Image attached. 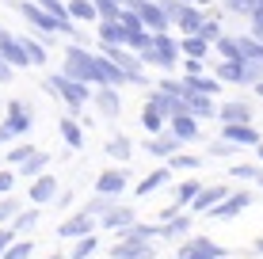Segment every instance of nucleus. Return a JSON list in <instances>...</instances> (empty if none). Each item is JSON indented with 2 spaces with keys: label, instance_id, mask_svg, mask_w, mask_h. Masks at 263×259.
Here are the masks:
<instances>
[{
  "label": "nucleus",
  "instance_id": "f257e3e1",
  "mask_svg": "<svg viewBox=\"0 0 263 259\" xmlns=\"http://www.w3.org/2000/svg\"><path fill=\"white\" fill-rule=\"evenodd\" d=\"M42 88H46L50 95H58V99L65 103L72 114H80V107H84L88 99H92L88 84H84V80H72L69 73H50L46 80H42Z\"/></svg>",
  "mask_w": 263,
  "mask_h": 259
},
{
  "label": "nucleus",
  "instance_id": "f03ea898",
  "mask_svg": "<svg viewBox=\"0 0 263 259\" xmlns=\"http://www.w3.org/2000/svg\"><path fill=\"white\" fill-rule=\"evenodd\" d=\"M214 76L221 84H252L256 88L263 80V61H248V57H221V65L214 69Z\"/></svg>",
  "mask_w": 263,
  "mask_h": 259
},
{
  "label": "nucleus",
  "instance_id": "7ed1b4c3",
  "mask_svg": "<svg viewBox=\"0 0 263 259\" xmlns=\"http://www.w3.org/2000/svg\"><path fill=\"white\" fill-rule=\"evenodd\" d=\"M164 4V12L172 15V23H179V31L183 34H198L202 31V8L198 4H187V0H160Z\"/></svg>",
  "mask_w": 263,
  "mask_h": 259
},
{
  "label": "nucleus",
  "instance_id": "20e7f679",
  "mask_svg": "<svg viewBox=\"0 0 263 259\" xmlns=\"http://www.w3.org/2000/svg\"><path fill=\"white\" fill-rule=\"evenodd\" d=\"M4 122H8V130L15 133V137H27L31 133V126H34V111H31V103L27 99H8V107H4Z\"/></svg>",
  "mask_w": 263,
  "mask_h": 259
},
{
  "label": "nucleus",
  "instance_id": "39448f33",
  "mask_svg": "<svg viewBox=\"0 0 263 259\" xmlns=\"http://www.w3.org/2000/svg\"><path fill=\"white\" fill-rule=\"evenodd\" d=\"M248 206H252V191H233V194H225V198L217 202L206 217H214V221H233V217H240Z\"/></svg>",
  "mask_w": 263,
  "mask_h": 259
},
{
  "label": "nucleus",
  "instance_id": "423d86ee",
  "mask_svg": "<svg viewBox=\"0 0 263 259\" xmlns=\"http://www.w3.org/2000/svg\"><path fill=\"white\" fill-rule=\"evenodd\" d=\"M179 259H229V252L221 244H214V240H206V236H191L179 248Z\"/></svg>",
  "mask_w": 263,
  "mask_h": 259
},
{
  "label": "nucleus",
  "instance_id": "0eeeda50",
  "mask_svg": "<svg viewBox=\"0 0 263 259\" xmlns=\"http://www.w3.org/2000/svg\"><path fill=\"white\" fill-rule=\"evenodd\" d=\"M134 12L141 15V23L149 31H168L172 27V15L164 12V4H153V0H134Z\"/></svg>",
  "mask_w": 263,
  "mask_h": 259
},
{
  "label": "nucleus",
  "instance_id": "6e6552de",
  "mask_svg": "<svg viewBox=\"0 0 263 259\" xmlns=\"http://www.w3.org/2000/svg\"><path fill=\"white\" fill-rule=\"evenodd\" d=\"M111 259H153V248L141 236H119L111 248Z\"/></svg>",
  "mask_w": 263,
  "mask_h": 259
},
{
  "label": "nucleus",
  "instance_id": "1a4fd4ad",
  "mask_svg": "<svg viewBox=\"0 0 263 259\" xmlns=\"http://www.w3.org/2000/svg\"><path fill=\"white\" fill-rule=\"evenodd\" d=\"M96 225H99V217H92L88 210H80V213H72V217H65L58 225V236L77 240V236H84V233H96Z\"/></svg>",
  "mask_w": 263,
  "mask_h": 259
},
{
  "label": "nucleus",
  "instance_id": "9d476101",
  "mask_svg": "<svg viewBox=\"0 0 263 259\" xmlns=\"http://www.w3.org/2000/svg\"><path fill=\"white\" fill-rule=\"evenodd\" d=\"M27 194H31V202H34V206H50V202H58V180H53V175L50 172H42V175H34V180H31V191H27Z\"/></svg>",
  "mask_w": 263,
  "mask_h": 259
},
{
  "label": "nucleus",
  "instance_id": "9b49d317",
  "mask_svg": "<svg viewBox=\"0 0 263 259\" xmlns=\"http://www.w3.org/2000/svg\"><path fill=\"white\" fill-rule=\"evenodd\" d=\"M179 145H183V137H179V133L176 130H160V133H153V141H149V145H145V149H149V153L153 156H160V160H168V156H176L179 153Z\"/></svg>",
  "mask_w": 263,
  "mask_h": 259
},
{
  "label": "nucleus",
  "instance_id": "f8f14e48",
  "mask_svg": "<svg viewBox=\"0 0 263 259\" xmlns=\"http://www.w3.org/2000/svg\"><path fill=\"white\" fill-rule=\"evenodd\" d=\"M0 53H4L15 69H27V65H31V57H27V50H23V42H20V34L4 31V27H0Z\"/></svg>",
  "mask_w": 263,
  "mask_h": 259
},
{
  "label": "nucleus",
  "instance_id": "ddd939ff",
  "mask_svg": "<svg viewBox=\"0 0 263 259\" xmlns=\"http://www.w3.org/2000/svg\"><path fill=\"white\" fill-rule=\"evenodd\" d=\"M221 137H229L233 145H259V130L252 122H221Z\"/></svg>",
  "mask_w": 263,
  "mask_h": 259
},
{
  "label": "nucleus",
  "instance_id": "4468645a",
  "mask_svg": "<svg viewBox=\"0 0 263 259\" xmlns=\"http://www.w3.org/2000/svg\"><path fill=\"white\" fill-rule=\"evenodd\" d=\"M92 103L99 107V114H107V118H119L122 114V99H119V92H115V84H99Z\"/></svg>",
  "mask_w": 263,
  "mask_h": 259
},
{
  "label": "nucleus",
  "instance_id": "2eb2a0df",
  "mask_svg": "<svg viewBox=\"0 0 263 259\" xmlns=\"http://www.w3.org/2000/svg\"><path fill=\"white\" fill-rule=\"evenodd\" d=\"M126 183H130V172H126V168H107V172H99L96 191H103V194H122Z\"/></svg>",
  "mask_w": 263,
  "mask_h": 259
},
{
  "label": "nucleus",
  "instance_id": "dca6fc26",
  "mask_svg": "<svg viewBox=\"0 0 263 259\" xmlns=\"http://www.w3.org/2000/svg\"><path fill=\"white\" fill-rule=\"evenodd\" d=\"M225 194H229V187H225V183H210V187H202V191L195 194L191 210H195V213H210V210L217 206V202L225 198Z\"/></svg>",
  "mask_w": 263,
  "mask_h": 259
},
{
  "label": "nucleus",
  "instance_id": "f3484780",
  "mask_svg": "<svg viewBox=\"0 0 263 259\" xmlns=\"http://www.w3.org/2000/svg\"><path fill=\"white\" fill-rule=\"evenodd\" d=\"M126 38H130V27L122 19H99V42H107V46H126Z\"/></svg>",
  "mask_w": 263,
  "mask_h": 259
},
{
  "label": "nucleus",
  "instance_id": "a211bd4d",
  "mask_svg": "<svg viewBox=\"0 0 263 259\" xmlns=\"http://www.w3.org/2000/svg\"><path fill=\"white\" fill-rule=\"evenodd\" d=\"M134 221H138V213H134V206H115V210H107L103 217H99V225H103V229H111V233H119V229L134 225Z\"/></svg>",
  "mask_w": 263,
  "mask_h": 259
},
{
  "label": "nucleus",
  "instance_id": "6ab92c4d",
  "mask_svg": "<svg viewBox=\"0 0 263 259\" xmlns=\"http://www.w3.org/2000/svg\"><path fill=\"white\" fill-rule=\"evenodd\" d=\"M217 118L221 122H252V107L244 99H229V103L217 107Z\"/></svg>",
  "mask_w": 263,
  "mask_h": 259
},
{
  "label": "nucleus",
  "instance_id": "aec40b11",
  "mask_svg": "<svg viewBox=\"0 0 263 259\" xmlns=\"http://www.w3.org/2000/svg\"><path fill=\"white\" fill-rule=\"evenodd\" d=\"M172 183V164L168 168H157V172H149L145 180L138 183V198H145V194H153V191H160V187H168Z\"/></svg>",
  "mask_w": 263,
  "mask_h": 259
},
{
  "label": "nucleus",
  "instance_id": "412c9836",
  "mask_svg": "<svg viewBox=\"0 0 263 259\" xmlns=\"http://www.w3.org/2000/svg\"><path fill=\"white\" fill-rule=\"evenodd\" d=\"M191 225H195L191 213H172V217L160 221V236H183V233H191Z\"/></svg>",
  "mask_w": 263,
  "mask_h": 259
},
{
  "label": "nucleus",
  "instance_id": "4be33fe9",
  "mask_svg": "<svg viewBox=\"0 0 263 259\" xmlns=\"http://www.w3.org/2000/svg\"><path fill=\"white\" fill-rule=\"evenodd\" d=\"M115 206H119V194H103V191H96L80 210H88L92 217H103V213H107V210H115Z\"/></svg>",
  "mask_w": 263,
  "mask_h": 259
},
{
  "label": "nucleus",
  "instance_id": "5701e85b",
  "mask_svg": "<svg viewBox=\"0 0 263 259\" xmlns=\"http://www.w3.org/2000/svg\"><path fill=\"white\" fill-rule=\"evenodd\" d=\"M58 130H61V137H65L69 149H80V145H84V130H80V122L72 118V114H65V118L58 122Z\"/></svg>",
  "mask_w": 263,
  "mask_h": 259
},
{
  "label": "nucleus",
  "instance_id": "b1692460",
  "mask_svg": "<svg viewBox=\"0 0 263 259\" xmlns=\"http://www.w3.org/2000/svg\"><path fill=\"white\" fill-rule=\"evenodd\" d=\"M69 12L77 23H99V8L96 0H69Z\"/></svg>",
  "mask_w": 263,
  "mask_h": 259
},
{
  "label": "nucleus",
  "instance_id": "393cba45",
  "mask_svg": "<svg viewBox=\"0 0 263 259\" xmlns=\"http://www.w3.org/2000/svg\"><path fill=\"white\" fill-rule=\"evenodd\" d=\"M164 122H168V114L149 99V103H145V111H141V126L149 130V133H160V130H164Z\"/></svg>",
  "mask_w": 263,
  "mask_h": 259
},
{
  "label": "nucleus",
  "instance_id": "a878e982",
  "mask_svg": "<svg viewBox=\"0 0 263 259\" xmlns=\"http://www.w3.org/2000/svg\"><path fill=\"white\" fill-rule=\"evenodd\" d=\"M42 172H50V156L42 153V149H39V153H31L20 164V175H27V180H34V175H42Z\"/></svg>",
  "mask_w": 263,
  "mask_h": 259
},
{
  "label": "nucleus",
  "instance_id": "bb28decb",
  "mask_svg": "<svg viewBox=\"0 0 263 259\" xmlns=\"http://www.w3.org/2000/svg\"><path fill=\"white\" fill-rule=\"evenodd\" d=\"M168 126L176 130L183 141H198V118H195V114H176V118H172Z\"/></svg>",
  "mask_w": 263,
  "mask_h": 259
},
{
  "label": "nucleus",
  "instance_id": "cd10ccee",
  "mask_svg": "<svg viewBox=\"0 0 263 259\" xmlns=\"http://www.w3.org/2000/svg\"><path fill=\"white\" fill-rule=\"evenodd\" d=\"M179 42H183V53H187V57H206V53H210V46H214L206 34H183Z\"/></svg>",
  "mask_w": 263,
  "mask_h": 259
},
{
  "label": "nucleus",
  "instance_id": "c85d7f7f",
  "mask_svg": "<svg viewBox=\"0 0 263 259\" xmlns=\"http://www.w3.org/2000/svg\"><path fill=\"white\" fill-rule=\"evenodd\" d=\"M20 42H23L27 57H31V65H46V61H50V50L42 46L39 38H31V34H20Z\"/></svg>",
  "mask_w": 263,
  "mask_h": 259
},
{
  "label": "nucleus",
  "instance_id": "c756f323",
  "mask_svg": "<svg viewBox=\"0 0 263 259\" xmlns=\"http://www.w3.org/2000/svg\"><path fill=\"white\" fill-rule=\"evenodd\" d=\"M39 217H42V210H39V206H31V210H20V213H15L12 225H15V233H20V236H27V233H34Z\"/></svg>",
  "mask_w": 263,
  "mask_h": 259
},
{
  "label": "nucleus",
  "instance_id": "7c9ffc66",
  "mask_svg": "<svg viewBox=\"0 0 263 259\" xmlns=\"http://www.w3.org/2000/svg\"><path fill=\"white\" fill-rule=\"evenodd\" d=\"M99 248V236L96 233H84V236H77L72 240V252H69V259H88Z\"/></svg>",
  "mask_w": 263,
  "mask_h": 259
},
{
  "label": "nucleus",
  "instance_id": "2f4dec72",
  "mask_svg": "<svg viewBox=\"0 0 263 259\" xmlns=\"http://www.w3.org/2000/svg\"><path fill=\"white\" fill-rule=\"evenodd\" d=\"M168 164H172V172H198V168H202V156H195V153H176V156H168Z\"/></svg>",
  "mask_w": 263,
  "mask_h": 259
},
{
  "label": "nucleus",
  "instance_id": "473e14b6",
  "mask_svg": "<svg viewBox=\"0 0 263 259\" xmlns=\"http://www.w3.org/2000/svg\"><path fill=\"white\" fill-rule=\"evenodd\" d=\"M107 156H115V160H122V164H126V160L134 156L130 137H122V133H119V137H111V141H107Z\"/></svg>",
  "mask_w": 263,
  "mask_h": 259
},
{
  "label": "nucleus",
  "instance_id": "72a5a7b5",
  "mask_svg": "<svg viewBox=\"0 0 263 259\" xmlns=\"http://www.w3.org/2000/svg\"><path fill=\"white\" fill-rule=\"evenodd\" d=\"M240 145H233L229 137H217V141H210V145H206V156H217V160H229L233 153H237Z\"/></svg>",
  "mask_w": 263,
  "mask_h": 259
},
{
  "label": "nucleus",
  "instance_id": "f704fd0d",
  "mask_svg": "<svg viewBox=\"0 0 263 259\" xmlns=\"http://www.w3.org/2000/svg\"><path fill=\"white\" fill-rule=\"evenodd\" d=\"M31 252H34V240L31 236H23V240H15L12 248H8L0 259H31Z\"/></svg>",
  "mask_w": 263,
  "mask_h": 259
},
{
  "label": "nucleus",
  "instance_id": "c9c22d12",
  "mask_svg": "<svg viewBox=\"0 0 263 259\" xmlns=\"http://www.w3.org/2000/svg\"><path fill=\"white\" fill-rule=\"evenodd\" d=\"M229 175H233V180H259V175H263V160H259V164H233Z\"/></svg>",
  "mask_w": 263,
  "mask_h": 259
},
{
  "label": "nucleus",
  "instance_id": "e433bc0d",
  "mask_svg": "<svg viewBox=\"0 0 263 259\" xmlns=\"http://www.w3.org/2000/svg\"><path fill=\"white\" fill-rule=\"evenodd\" d=\"M15 213H20V198H12V194H4L0 198V225H12Z\"/></svg>",
  "mask_w": 263,
  "mask_h": 259
},
{
  "label": "nucleus",
  "instance_id": "4c0bfd02",
  "mask_svg": "<svg viewBox=\"0 0 263 259\" xmlns=\"http://www.w3.org/2000/svg\"><path fill=\"white\" fill-rule=\"evenodd\" d=\"M96 8H99V19H119V15H122L119 0H96Z\"/></svg>",
  "mask_w": 263,
  "mask_h": 259
},
{
  "label": "nucleus",
  "instance_id": "58836bf2",
  "mask_svg": "<svg viewBox=\"0 0 263 259\" xmlns=\"http://www.w3.org/2000/svg\"><path fill=\"white\" fill-rule=\"evenodd\" d=\"M31 153H39V149H34V145H12V149H8V164H23Z\"/></svg>",
  "mask_w": 263,
  "mask_h": 259
},
{
  "label": "nucleus",
  "instance_id": "ea45409f",
  "mask_svg": "<svg viewBox=\"0 0 263 259\" xmlns=\"http://www.w3.org/2000/svg\"><path fill=\"white\" fill-rule=\"evenodd\" d=\"M20 240V233H15V225H0V255L8 252V248Z\"/></svg>",
  "mask_w": 263,
  "mask_h": 259
},
{
  "label": "nucleus",
  "instance_id": "a19ab883",
  "mask_svg": "<svg viewBox=\"0 0 263 259\" xmlns=\"http://www.w3.org/2000/svg\"><path fill=\"white\" fill-rule=\"evenodd\" d=\"M198 34H206L210 42H217V38H221L225 31H221V23H217V19H206V23H202V31H198Z\"/></svg>",
  "mask_w": 263,
  "mask_h": 259
},
{
  "label": "nucleus",
  "instance_id": "79ce46f5",
  "mask_svg": "<svg viewBox=\"0 0 263 259\" xmlns=\"http://www.w3.org/2000/svg\"><path fill=\"white\" fill-rule=\"evenodd\" d=\"M12 76H15V65L0 53V84H12Z\"/></svg>",
  "mask_w": 263,
  "mask_h": 259
},
{
  "label": "nucleus",
  "instance_id": "37998d69",
  "mask_svg": "<svg viewBox=\"0 0 263 259\" xmlns=\"http://www.w3.org/2000/svg\"><path fill=\"white\" fill-rule=\"evenodd\" d=\"M12 187H15V172L0 168V194H12Z\"/></svg>",
  "mask_w": 263,
  "mask_h": 259
},
{
  "label": "nucleus",
  "instance_id": "c03bdc74",
  "mask_svg": "<svg viewBox=\"0 0 263 259\" xmlns=\"http://www.w3.org/2000/svg\"><path fill=\"white\" fill-rule=\"evenodd\" d=\"M229 12H240V15H252V0H225Z\"/></svg>",
  "mask_w": 263,
  "mask_h": 259
},
{
  "label": "nucleus",
  "instance_id": "a18cd8bd",
  "mask_svg": "<svg viewBox=\"0 0 263 259\" xmlns=\"http://www.w3.org/2000/svg\"><path fill=\"white\" fill-rule=\"evenodd\" d=\"M252 19V34H256V38L263 42V12H256V15H248Z\"/></svg>",
  "mask_w": 263,
  "mask_h": 259
},
{
  "label": "nucleus",
  "instance_id": "49530a36",
  "mask_svg": "<svg viewBox=\"0 0 263 259\" xmlns=\"http://www.w3.org/2000/svg\"><path fill=\"white\" fill-rule=\"evenodd\" d=\"M12 137H15V133L8 130V122H0V145H8V141H12Z\"/></svg>",
  "mask_w": 263,
  "mask_h": 259
},
{
  "label": "nucleus",
  "instance_id": "de8ad7c7",
  "mask_svg": "<svg viewBox=\"0 0 263 259\" xmlns=\"http://www.w3.org/2000/svg\"><path fill=\"white\" fill-rule=\"evenodd\" d=\"M187 73H202V57H187Z\"/></svg>",
  "mask_w": 263,
  "mask_h": 259
},
{
  "label": "nucleus",
  "instance_id": "09e8293b",
  "mask_svg": "<svg viewBox=\"0 0 263 259\" xmlns=\"http://www.w3.org/2000/svg\"><path fill=\"white\" fill-rule=\"evenodd\" d=\"M256 12H263V0H252V15Z\"/></svg>",
  "mask_w": 263,
  "mask_h": 259
},
{
  "label": "nucleus",
  "instance_id": "8fccbe9b",
  "mask_svg": "<svg viewBox=\"0 0 263 259\" xmlns=\"http://www.w3.org/2000/svg\"><path fill=\"white\" fill-rule=\"evenodd\" d=\"M252 252H259V255H263V236L256 240V244H252Z\"/></svg>",
  "mask_w": 263,
  "mask_h": 259
},
{
  "label": "nucleus",
  "instance_id": "3c124183",
  "mask_svg": "<svg viewBox=\"0 0 263 259\" xmlns=\"http://www.w3.org/2000/svg\"><path fill=\"white\" fill-rule=\"evenodd\" d=\"M42 259H69V255H61V252H53V255H42Z\"/></svg>",
  "mask_w": 263,
  "mask_h": 259
},
{
  "label": "nucleus",
  "instance_id": "603ef678",
  "mask_svg": "<svg viewBox=\"0 0 263 259\" xmlns=\"http://www.w3.org/2000/svg\"><path fill=\"white\" fill-rule=\"evenodd\" d=\"M256 95H259V99H263V80H259V84H256Z\"/></svg>",
  "mask_w": 263,
  "mask_h": 259
},
{
  "label": "nucleus",
  "instance_id": "864d4df0",
  "mask_svg": "<svg viewBox=\"0 0 263 259\" xmlns=\"http://www.w3.org/2000/svg\"><path fill=\"white\" fill-rule=\"evenodd\" d=\"M256 156H259V160H263V141H259V145H256Z\"/></svg>",
  "mask_w": 263,
  "mask_h": 259
},
{
  "label": "nucleus",
  "instance_id": "5fc2aeb1",
  "mask_svg": "<svg viewBox=\"0 0 263 259\" xmlns=\"http://www.w3.org/2000/svg\"><path fill=\"white\" fill-rule=\"evenodd\" d=\"M187 4H210V0H187Z\"/></svg>",
  "mask_w": 263,
  "mask_h": 259
},
{
  "label": "nucleus",
  "instance_id": "6e6d98bb",
  "mask_svg": "<svg viewBox=\"0 0 263 259\" xmlns=\"http://www.w3.org/2000/svg\"><path fill=\"white\" fill-rule=\"evenodd\" d=\"M39 4H46V0H39Z\"/></svg>",
  "mask_w": 263,
  "mask_h": 259
}]
</instances>
